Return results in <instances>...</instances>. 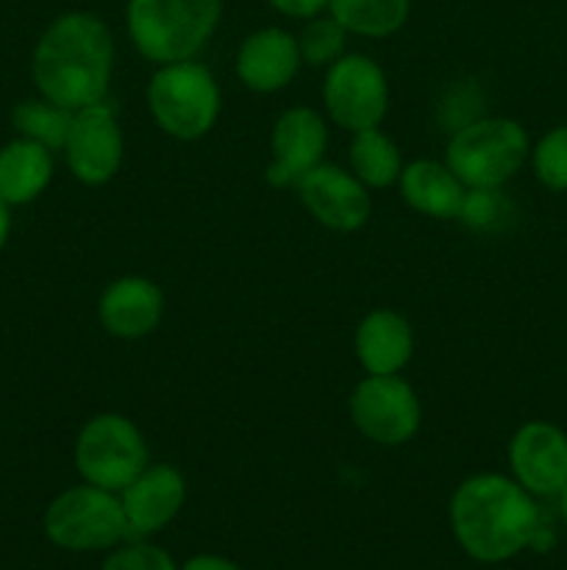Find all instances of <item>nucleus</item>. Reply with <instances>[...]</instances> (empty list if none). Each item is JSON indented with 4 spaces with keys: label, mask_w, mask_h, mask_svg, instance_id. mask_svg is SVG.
<instances>
[{
    "label": "nucleus",
    "mask_w": 567,
    "mask_h": 570,
    "mask_svg": "<svg viewBox=\"0 0 567 570\" xmlns=\"http://www.w3.org/2000/svg\"><path fill=\"white\" fill-rule=\"evenodd\" d=\"M115 45L100 17L72 11L59 17L33 50V81L50 104L78 111L100 104L111 76Z\"/></svg>",
    "instance_id": "obj_1"
},
{
    "label": "nucleus",
    "mask_w": 567,
    "mask_h": 570,
    "mask_svg": "<svg viewBox=\"0 0 567 570\" xmlns=\"http://www.w3.org/2000/svg\"><path fill=\"white\" fill-rule=\"evenodd\" d=\"M350 165H354L359 181L370 187H389L400 176L398 148L389 142L376 128L356 131L354 148H350Z\"/></svg>",
    "instance_id": "obj_21"
},
{
    "label": "nucleus",
    "mask_w": 567,
    "mask_h": 570,
    "mask_svg": "<svg viewBox=\"0 0 567 570\" xmlns=\"http://www.w3.org/2000/svg\"><path fill=\"white\" fill-rule=\"evenodd\" d=\"M400 187H404V198L411 209L442 217V220L459 217L467 198L461 181L450 173V167L437 165V161H415L406 167L400 176Z\"/></svg>",
    "instance_id": "obj_18"
},
{
    "label": "nucleus",
    "mask_w": 567,
    "mask_h": 570,
    "mask_svg": "<svg viewBox=\"0 0 567 570\" xmlns=\"http://www.w3.org/2000/svg\"><path fill=\"white\" fill-rule=\"evenodd\" d=\"M183 479L176 468L153 465L145 468L126 490H122V510L128 521V538H142L165 529L178 515L183 504Z\"/></svg>",
    "instance_id": "obj_14"
},
{
    "label": "nucleus",
    "mask_w": 567,
    "mask_h": 570,
    "mask_svg": "<svg viewBox=\"0 0 567 570\" xmlns=\"http://www.w3.org/2000/svg\"><path fill=\"white\" fill-rule=\"evenodd\" d=\"M181 570H239V568L233 566V562L222 560V557L203 554V557H195V560H189Z\"/></svg>",
    "instance_id": "obj_28"
},
{
    "label": "nucleus",
    "mask_w": 567,
    "mask_h": 570,
    "mask_svg": "<svg viewBox=\"0 0 567 570\" xmlns=\"http://www.w3.org/2000/svg\"><path fill=\"white\" fill-rule=\"evenodd\" d=\"M334 120L350 131L376 128L387 111V78L367 56H342L331 65L322 87Z\"/></svg>",
    "instance_id": "obj_8"
},
{
    "label": "nucleus",
    "mask_w": 567,
    "mask_h": 570,
    "mask_svg": "<svg viewBox=\"0 0 567 570\" xmlns=\"http://www.w3.org/2000/svg\"><path fill=\"white\" fill-rule=\"evenodd\" d=\"M300 65V48L295 37L281 28H265L245 39L237 56V72L256 92H276L287 87Z\"/></svg>",
    "instance_id": "obj_15"
},
{
    "label": "nucleus",
    "mask_w": 567,
    "mask_h": 570,
    "mask_svg": "<svg viewBox=\"0 0 567 570\" xmlns=\"http://www.w3.org/2000/svg\"><path fill=\"white\" fill-rule=\"evenodd\" d=\"M100 570H178V568L172 566L170 557H167L161 549H156V546L131 543L126 546V549L115 551Z\"/></svg>",
    "instance_id": "obj_26"
},
{
    "label": "nucleus",
    "mask_w": 567,
    "mask_h": 570,
    "mask_svg": "<svg viewBox=\"0 0 567 570\" xmlns=\"http://www.w3.org/2000/svg\"><path fill=\"white\" fill-rule=\"evenodd\" d=\"M528 139L515 120H476L456 131L448 167L472 189H498L526 161Z\"/></svg>",
    "instance_id": "obj_4"
},
{
    "label": "nucleus",
    "mask_w": 567,
    "mask_h": 570,
    "mask_svg": "<svg viewBox=\"0 0 567 570\" xmlns=\"http://www.w3.org/2000/svg\"><path fill=\"white\" fill-rule=\"evenodd\" d=\"M356 354L372 376H395L411 356V328L395 312H372L356 332Z\"/></svg>",
    "instance_id": "obj_17"
},
{
    "label": "nucleus",
    "mask_w": 567,
    "mask_h": 570,
    "mask_svg": "<svg viewBox=\"0 0 567 570\" xmlns=\"http://www.w3.org/2000/svg\"><path fill=\"white\" fill-rule=\"evenodd\" d=\"M534 167L545 187L567 189V126L554 128L534 150Z\"/></svg>",
    "instance_id": "obj_24"
},
{
    "label": "nucleus",
    "mask_w": 567,
    "mask_h": 570,
    "mask_svg": "<svg viewBox=\"0 0 567 570\" xmlns=\"http://www.w3.org/2000/svg\"><path fill=\"white\" fill-rule=\"evenodd\" d=\"M72 115L76 111L61 109V106L44 100H22L20 106L11 115V122H14L17 131L22 134L31 142L44 145L48 150L64 148L67 134H70Z\"/></svg>",
    "instance_id": "obj_22"
},
{
    "label": "nucleus",
    "mask_w": 567,
    "mask_h": 570,
    "mask_svg": "<svg viewBox=\"0 0 567 570\" xmlns=\"http://www.w3.org/2000/svg\"><path fill=\"white\" fill-rule=\"evenodd\" d=\"M100 323L117 337H142L161 317V293L148 278H120L100 298Z\"/></svg>",
    "instance_id": "obj_16"
},
{
    "label": "nucleus",
    "mask_w": 567,
    "mask_h": 570,
    "mask_svg": "<svg viewBox=\"0 0 567 570\" xmlns=\"http://www.w3.org/2000/svg\"><path fill=\"white\" fill-rule=\"evenodd\" d=\"M50 176H53V161L44 145L17 139L0 150V200L3 204H28L48 187Z\"/></svg>",
    "instance_id": "obj_19"
},
{
    "label": "nucleus",
    "mask_w": 567,
    "mask_h": 570,
    "mask_svg": "<svg viewBox=\"0 0 567 570\" xmlns=\"http://www.w3.org/2000/svg\"><path fill=\"white\" fill-rule=\"evenodd\" d=\"M220 11V0H128V31L145 59L176 65L209 42Z\"/></svg>",
    "instance_id": "obj_3"
},
{
    "label": "nucleus",
    "mask_w": 567,
    "mask_h": 570,
    "mask_svg": "<svg viewBox=\"0 0 567 570\" xmlns=\"http://www.w3.org/2000/svg\"><path fill=\"white\" fill-rule=\"evenodd\" d=\"M306 209L334 232H356L370 217V195L350 173L317 165L298 181Z\"/></svg>",
    "instance_id": "obj_13"
},
{
    "label": "nucleus",
    "mask_w": 567,
    "mask_h": 570,
    "mask_svg": "<svg viewBox=\"0 0 567 570\" xmlns=\"http://www.w3.org/2000/svg\"><path fill=\"white\" fill-rule=\"evenodd\" d=\"M44 532L61 549H111L128 538L126 510H122V501H117L109 490L94 488V484L72 488L48 507Z\"/></svg>",
    "instance_id": "obj_6"
},
{
    "label": "nucleus",
    "mask_w": 567,
    "mask_h": 570,
    "mask_svg": "<svg viewBox=\"0 0 567 570\" xmlns=\"http://www.w3.org/2000/svg\"><path fill=\"white\" fill-rule=\"evenodd\" d=\"M281 14L289 17H317L328 6V0H270Z\"/></svg>",
    "instance_id": "obj_27"
},
{
    "label": "nucleus",
    "mask_w": 567,
    "mask_h": 570,
    "mask_svg": "<svg viewBox=\"0 0 567 570\" xmlns=\"http://www.w3.org/2000/svg\"><path fill=\"white\" fill-rule=\"evenodd\" d=\"M78 473L109 493L126 490L148 468V449L133 423L120 415H98L83 426L76 445Z\"/></svg>",
    "instance_id": "obj_7"
},
{
    "label": "nucleus",
    "mask_w": 567,
    "mask_h": 570,
    "mask_svg": "<svg viewBox=\"0 0 567 570\" xmlns=\"http://www.w3.org/2000/svg\"><path fill=\"white\" fill-rule=\"evenodd\" d=\"M328 9L345 31L389 37L409 17V0H328Z\"/></svg>",
    "instance_id": "obj_20"
},
{
    "label": "nucleus",
    "mask_w": 567,
    "mask_h": 570,
    "mask_svg": "<svg viewBox=\"0 0 567 570\" xmlns=\"http://www.w3.org/2000/svg\"><path fill=\"white\" fill-rule=\"evenodd\" d=\"M328 131L317 111L298 106L278 117L272 131V165L267 167V181L272 187L298 184L309 170L320 165L326 154Z\"/></svg>",
    "instance_id": "obj_11"
},
{
    "label": "nucleus",
    "mask_w": 567,
    "mask_h": 570,
    "mask_svg": "<svg viewBox=\"0 0 567 570\" xmlns=\"http://www.w3.org/2000/svg\"><path fill=\"white\" fill-rule=\"evenodd\" d=\"M350 412L361 432L384 445H400L420 426L417 395L398 376H370L356 387Z\"/></svg>",
    "instance_id": "obj_9"
},
{
    "label": "nucleus",
    "mask_w": 567,
    "mask_h": 570,
    "mask_svg": "<svg viewBox=\"0 0 567 570\" xmlns=\"http://www.w3.org/2000/svg\"><path fill=\"white\" fill-rule=\"evenodd\" d=\"M559 515H561V521L567 523V484L561 488V493H559Z\"/></svg>",
    "instance_id": "obj_30"
},
{
    "label": "nucleus",
    "mask_w": 567,
    "mask_h": 570,
    "mask_svg": "<svg viewBox=\"0 0 567 570\" xmlns=\"http://www.w3.org/2000/svg\"><path fill=\"white\" fill-rule=\"evenodd\" d=\"M150 111L167 134L178 139H198L215 126L220 92L203 65L176 61L153 76L148 89Z\"/></svg>",
    "instance_id": "obj_5"
},
{
    "label": "nucleus",
    "mask_w": 567,
    "mask_h": 570,
    "mask_svg": "<svg viewBox=\"0 0 567 570\" xmlns=\"http://www.w3.org/2000/svg\"><path fill=\"white\" fill-rule=\"evenodd\" d=\"M300 59H306L309 65H328V61H337L339 53L345 48V28L339 26L334 17H317L300 33Z\"/></svg>",
    "instance_id": "obj_23"
},
{
    "label": "nucleus",
    "mask_w": 567,
    "mask_h": 570,
    "mask_svg": "<svg viewBox=\"0 0 567 570\" xmlns=\"http://www.w3.org/2000/svg\"><path fill=\"white\" fill-rule=\"evenodd\" d=\"M511 471L534 495H559L567 484V438L550 423H526L509 449Z\"/></svg>",
    "instance_id": "obj_12"
},
{
    "label": "nucleus",
    "mask_w": 567,
    "mask_h": 570,
    "mask_svg": "<svg viewBox=\"0 0 567 570\" xmlns=\"http://www.w3.org/2000/svg\"><path fill=\"white\" fill-rule=\"evenodd\" d=\"M67 165L83 184H103L117 173L122 161V134L115 111L103 104L83 106L72 115L67 134Z\"/></svg>",
    "instance_id": "obj_10"
},
{
    "label": "nucleus",
    "mask_w": 567,
    "mask_h": 570,
    "mask_svg": "<svg viewBox=\"0 0 567 570\" xmlns=\"http://www.w3.org/2000/svg\"><path fill=\"white\" fill-rule=\"evenodd\" d=\"M450 523L459 546L472 560L504 562L534 543L539 510L526 488L484 473L456 490Z\"/></svg>",
    "instance_id": "obj_2"
},
{
    "label": "nucleus",
    "mask_w": 567,
    "mask_h": 570,
    "mask_svg": "<svg viewBox=\"0 0 567 570\" xmlns=\"http://www.w3.org/2000/svg\"><path fill=\"white\" fill-rule=\"evenodd\" d=\"M9 228H11V217H9V204L0 200V248L6 245V237H9Z\"/></svg>",
    "instance_id": "obj_29"
},
{
    "label": "nucleus",
    "mask_w": 567,
    "mask_h": 570,
    "mask_svg": "<svg viewBox=\"0 0 567 570\" xmlns=\"http://www.w3.org/2000/svg\"><path fill=\"white\" fill-rule=\"evenodd\" d=\"M509 215V200L500 198V193H495V189H476V193H470L459 212L461 220L472 228H498L504 226Z\"/></svg>",
    "instance_id": "obj_25"
}]
</instances>
